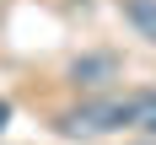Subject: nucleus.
<instances>
[{"label": "nucleus", "mask_w": 156, "mask_h": 145, "mask_svg": "<svg viewBox=\"0 0 156 145\" xmlns=\"http://www.w3.org/2000/svg\"><path fill=\"white\" fill-rule=\"evenodd\" d=\"M124 11H129V22L145 27V38H156V5H151V0H129Z\"/></svg>", "instance_id": "obj_3"}, {"label": "nucleus", "mask_w": 156, "mask_h": 145, "mask_svg": "<svg viewBox=\"0 0 156 145\" xmlns=\"http://www.w3.org/2000/svg\"><path fill=\"white\" fill-rule=\"evenodd\" d=\"M129 124H140L145 134H156V91H140V97H129Z\"/></svg>", "instance_id": "obj_2"}, {"label": "nucleus", "mask_w": 156, "mask_h": 145, "mask_svg": "<svg viewBox=\"0 0 156 145\" xmlns=\"http://www.w3.org/2000/svg\"><path fill=\"white\" fill-rule=\"evenodd\" d=\"M11 124V102H5V97H0V129Z\"/></svg>", "instance_id": "obj_4"}, {"label": "nucleus", "mask_w": 156, "mask_h": 145, "mask_svg": "<svg viewBox=\"0 0 156 145\" xmlns=\"http://www.w3.org/2000/svg\"><path fill=\"white\" fill-rule=\"evenodd\" d=\"M113 124H129V102H86V108L70 113V134H102Z\"/></svg>", "instance_id": "obj_1"}]
</instances>
